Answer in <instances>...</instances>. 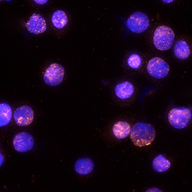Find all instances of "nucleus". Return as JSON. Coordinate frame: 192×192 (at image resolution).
Masks as SVG:
<instances>
[{"label":"nucleus","mask_w":192,"mask_h":192,"mask_svg":"<svg viewBox=\"0 0 192 192\" xmlns=\"http://www.w3.org/2000/svg\"><path fill=\"white\" fill-rule=\"evenodd\" d=\"M155 136V131L150 124L138 122L133 127L130 138L136 146L141 147L149 145L154 141Z\"/></svg>","instance_id":"1"},{"label":"nucleus","mask_w":192,"mask_h":192,"mask_svg":"<svg viewBox=\"0 0 192 192\" xmlns=\"http://www.w3.org/2000/svg\"><path fill=\"white\" fill-rule=\"evenodd\" d=\"M175 34L169 27L161 25L158 27L154 33L153 44L158 50L165 51L170 49L174 41Z\"/></svg>","instance_id":"2"},{"label":"nucleus","mask_w":192,"mask_h":192,"mask_svg":"<svg viewBox=\"0 0 192 192\" xmlns=\"http://www.w3.org/2000/svg\"><path fill=\"white\" fill-rule=\"evenodd\" d=\"M190 110L187 108H175L172 109L168 115L170 125L178 129H182L187 125L191 116Z\"/></svg>","instance_id":"3"},{"label":"nucleus","mask_w":192,"mask_h":192,"mask_svg":"<svg viewBox=\"0 0 192 192\" xmlns=\"http://www.w3.org/2000/svg\"><path fill=\"white\" fill-rule=\"evenodd\" d=\"M150 24L147 15L143 12H134L128 17L127 25L128 29L133 32L140 33L145 31Z\"/></svg>","instance_id":"4"},{"label":"nucleus","mask_w":192,"mask_h":192,"mask_svg":"<svg viewBox=\"0 0 192 192\" xmlns=\"http://www.w3.org/2000/svg\"><path fill=\"white\" fill-rule=\"evenodd\" d=\"M147 70L151 76L157 79H162L168 74L170 67L168 64L163 59L158 57L150 59L147 66Z\"/></svg>","instance_id":"5"},{"label":"nucleus","mask_w":192,"mask_h":192,"mask_svg":"<svg viewBox=\"0 0 192 192\" xmlns=\"http://www.w3.org/2000/svg\"><path fill=\"white\" fill-rule=\"evenodd\" d=\"M65 73L64 68L61 65L56 63L51 64L46 70L43 79L47 84L55 86L62 81Z\"/></svg>","instance_id":"6"},{"label":"nucleus","mask_w":192,"mask_h":192,"mask_svg":"<svg viewBox=\"0 0 192 192\" xmlns=\"http://www.w3.org/2000/svg\"><path fill=\"white\" fill-rule=\"evenodd\" d=\"M13 143L16 150L20 152H25L33 148L34 141L32 136L30 134L22 132L15 136Z\"/></svg>","instance_id":"7"},{"label":"nucleus","mask_w":192,"mask_h":192,"mask_svg":"<svg viewBox=\"0 0 192 192\" xmlns=\"http://www.w3.org/2000/svg\"><path fill=\"white\" fill-rule=\"evenodd\" d=\"M34 112L32 108L27 105L17 108L14 113V118L18 125L26 126L29 125L34 119Z\"/></svg>","instance_id":"8"},{"label":"nucleus","mask_w":192,"mask_h":192,"mask_svg":"<svg viewBox=\"0 0 192 192\" xmlns=\"http://www.w3.org/2000/svg\"><path fill=\"white\" fill-rule=\"evenodd\" d=\"M26 27L30 32L38 34L45 30L47 25L43 17L39 14L33 13L27 21Z\"/></svg>","instance_id":"9"},{"label":"nucleus","mask_w":192,"mask_h":192,"mask_svg":"<svg viewBox=\"0 0 192 192\" xmlns=\"http://www.w3.org/2000/svg\"><path fill=\"white\" fill-rule=\"evenodd\" d=\"M94 163L88 158H82L77 160L74 165L75 171L81 175H86L91 173L94 168Z\"/></svg>","instance_id":"10"},{"label":"nucleus","mask_w":192,"mask_h":192,"mask_svg":"<svg viewBox=\"0 0 192 192\" xmlns=\"http://www.w3.org/2000/svg\"><path fill=\"white\" fill-rule=\"evenodd\" d=\"M134 91L133 85L130 82L125 81L117 84L115 88L116 96L121 99H126L130 98Z\"/></svg>","instance_id":"11"},{"label":"nucleus","mask_w":192,"mask_h":192,"mask_svg":"<svg viewBox=\"0 0 192 192\" xmlns=\"http://www.w3.org/2000/svg\"><path fill=\"white\" fill-rule=\"evenodd\" d=\"M131 131L129 124L125 121H119L115 123L113 128V134L117 139H121L127 137Z\"/></svg>","instance_id":"12"},{"label":"nucleus","mask_w":192,"mask_h":192,"mask_svg":"<svg viewBox=\"0 0 192 192\" xmlns=\"http://www.w3.org/2000/svg\"><path fill=\"white\" fill-rule=\"evenodd\" d=\"M174 53L178 58L184 60L187 58L190 55V50L187 43L183 40L178 41L174 48Z\"/></svg>","instance_id":"13"},{"label":"nucleus","mask_w":192,"mask_h":192,"mask_svg":"<svg viewBox=\"0 0 192 192\" xmlns=\"http://www.w3.org/2000/svg\"><path fill=\"white\" fill-rule=\"evenodd\" d=\"M171 165L170 161L162 154L157 156L152 162L154 170L158 173H163L167 171Z\"/></svg>","instance_id":"14"},{"label":"nucleus","mask_w":192,"mask_h":192,"mask_svg":"<svg viewBox=\"0 0 192 192\" xmlns=\"http://www.w3.org/2000/svg\"><path fill=\"white\" fill-rule=\"evenodd\" d=\"M0 126L8 124L10 121L12 112L10 106L8 104L1 103L0 104Z\"/></svg>","instance_id":"15"},{"label":"nucleus","mask_w":192,"mask_h":192,"mask_svg":"<svg viewBox=\"0 0 192 192\" xmlns=\"http://www.w3.org/2000/svg\"><path fill=\"white\" fill-rule=\"evenodd\" d=\"M51 20L54 26L58 29L64 27L68 21L66 14L64 11L61 10L56 11L53 14Z\"/></svg>","instance_id":"16"},{"label":"nucleus","mask_w":192,"mask_h":192,"mask_svg":"<svg viewBox=\"0 0 192 192\" xmlns=\"http://www.w3.org/2000/svg\"><path fill=\"white\" fill-rule=\"evenodd\" d=\"M141 63V58L139 56L136 54H131L127 60L128 66L134 69L138 68L140 66Z\"/></svg>","instance_id":"17"},{"label":"nucleus","mask_w":192,"mask_h":192,"mask_svg":"<svg viewBox=\"0 0 192 192\" xmlns=\"http://www.w3.org/2000/svg\"><path fill=\"white\" fill-rule=\"evenodd\" d=\"M48 1V0H34V1L35 3L40 4H44L45 3Z\"/></svg>","instance_id":"18"},{"label":"nucleus","mask_w":192,"mask_h":192,"mask_svg":"<svg viewBox=\"0 0 192 192\" xmlns=\"http://www.w3.org/2000/svg\"><path fill=\"white\" fill-rule=\"evenodd\" d=\"M162 1L165 3H169L172 2L173 0H162Z\"/></svg>","instance_id":"19"}]
</instances>
